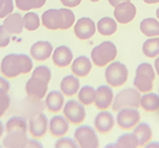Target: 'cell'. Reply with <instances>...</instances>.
Masks as SVG:
<instances>
[{
    "mask_svg": "<svg viewBox=\"0 0 159 148\" xmlns=\"http://www.w3.org/2000/svg\"><path fill=\"white\" fill-rule=\"evenodd\" d=\"M34 63L32 57L27 54H8L0 64V72L7 79H13L20 75L28 74L33 70Z\"/></svg>",
    "mask_w": 159,
    "mask_h": 148,
    "instance_id": "6da1fadb",
    "label": "cell"
},
{
    "mask_svg": "<svg viewBox=\"0 0 159 148\" xmlns=\"http://www.w3.org/2000/svg\"><path fill=\"white\" fill-rule=\"evenodd\" d=\"M75 13L68 8H50L41 16V23L49 31H66L74 26Z\"/></svg>",
    "mask_w": 159,
    "mask_h": 148,
    "instance_id": "7a4b0ae2",
    "label": "cell"
},
{
    "mask_svg": "<svg viewBox=\"0 0 159 148\" xmlns=\"http://www.w3.org/2000/svg\"><path fill=\"white\" fill-rule=\"evenodd\" d=\"M117 56V49L112 42L105 41L100 45L94 47L91 52L93 64L97 67H104L108 63L112 62Z\"/></svg>",
    "mask_w": 159,
    "mask_h": 148,
    "instance_id": "3957f363",
    "label": "cell"
},
{
    "mask_svg": "<svg viewBox=\"0 0 159 148\" xmlns=\"http://www.w3.org/2000/svg\"><path fill=\"white\" fill-rule=\"evenodd\" d=\"M155 71L150 63H141L136 69L134 85L141 92H148L153 88Z\"/></svg>",
    "mask_w": 159,
    "mask_h": 148,
    "instance_id": "277c9868",
    "label": "cell"
},
{
    "mask_svg": "<svg viewBox=\"0 0 159 148\" xmlns=\"http://www.w3.org/2000/svg\"><path fill=\"white\" fill-rule=\"evenodd\" d=\"M141 95L139 90L135 88H125L120 90L114 97L112 103L113 112H117L122 108H137L140 107Z\"/></svg>",
    "mask_w": 159,
    "mask_h": 148,
    "instance_id": "5b68a950",
    "label": "cell"
},
{
    "mask_svg": "<svg viewBox=\"0 0 159 148\" xmlns=\"http://www.w3.org/2000/svg\"><path fill=\"white\" fill-rule=\"evenodd\" d=\"M129 77L128 68L125 64L118 61L110 63L105 70V79L108 85L112 87H120L124 85Z\"/></svg>",
    "mask_w": 159,
    "mask_h": 148,
    "instance_id": "8992f818",
    "label": "cell"
},
{
    "mask_svg": "<svg viewBox=\"0 0 159 148\" xmlns=\"http://www.w3.org/2000/svg\"><path fill=\"white\" fill-rule=\"evenodd\" d=\"M74 137L78 146L81 148H98L100 146V141L96 131L91 126H80L75 130Z\"/></svg>",
    "mask_w": 159,
    "mask_h": 148,
    "instance_id": "52a82bcc",
    "label": "cell"
},
{
    "mask_svg": "<svg viewBox=\"0 0 159 148\" xmlns=\"http://www.w3.org/2000/svg\"><path fill=\"white\" fill-rule=\"evenodd\" d=\"M49 82L47 79L35 76L32 75L31 78L29 79L25 86L27 95L32 99L35 100H41L46 96L47 91H48V84Z\"/></svg>",
    "mask_w": 159,
    "mask_h": 148,
    "instance_id": "ba28073f",
    "label": "cell"
},
{
    "mask_svg": "<svg viewBox=\"0 0 159 148\" xmlns=\"http://www.w3.org/2000/svg\"><path fill=\"white\" fill-rule=\"evenodd\" d=\"M63 115L73 125H80L86 120V110L84 104L75 99H70L63 106Z\"/></svg>",
    "mask_w": 159,
    "mask_h": 148,
    "instance_id": "9c48e42d",
    "label": "cell"
},
{
    "mask_svg": "<svg viewBox=\"0 0 159 148\" xmlns=\"http://www.w3.org/2000/svg\"><path fill=\"white\" fill-rule=\"evenodd\" d=\"M116 123L117 126L122 130H129L135 128L141 120V115L135 108H122L117 111Z\"/></svg>",
    "mask_w": 159,
    "mask_h": 148,
    "instance_id": "30bf717a",
    "label": "cell"
},
{
    "mask_svg": "<svg viewBox=\"0 0 159 148\" xmlns=\"http://www.w3.org/2000/svg\"><path fill=\"white\" fill-rule=\"evenodd\" d=\"M49 129V120L45 114L40 113L29 121V133L36 139L43 138Z\"/></svg>",
    "mask_w": 159,
    "mask_h": 148,
    "instance_id": "8fae6325",
    "label": "cell"
},
{
    "mask_svg": "<svg viewBox=\"0 0 159 148\" xmlns=\"http://www.w3.org/2000/svg\"><path fill=\"white\" fill-rule=\"evenodd\" d=\"M75 36L81 41L91 39L96 32V24L90 17H81L74 27Z\"/></svg>",
    "mask_w": 159,
    "mask_h": 148,
    "instance_id": "7c38bea8",
    "label": "cell"
},
{
    "mask_svg": "<svg viewBox=\"0 0 159 148\" xmlns=\"http://www.w3.org/2000/svg\"><path fill=\"white\" fill-rule=\"evenodd\" d=\"M137 13L136 6L131 1L121 2L114 7V19L117 23L126 24L135 19Z\"/></svg>",
    "mask_w": 159,
    "mask_h": 148,
    "instance_id": "4fadbf2b",
    "label": "cell"
},
{
    "mask_svg": "<svg viewBox=\"0 0 159 148\" xmlns=\"http://www.w3.org/2000/svg\"><path fill=\"white\" fill-rule=\"evenodd\" d=\"M53 46L48 41H38L31 46L30 55L37 62H44L52 56Z\"/></svg>",
    "mask_w": 159,
    "mask_h": 148,
    "instance_id": "5bb4252c",
    "label": "cell"
},
{
    "mask_svg": "<svg viewBox=\"0 0 159 148\" xmlns=\"http://www.w3.org/2000/svg\"><path fill=\"white\" fill-rule=\"evenodd\" d=\"M113 90L110 85H100L95 91L94 104L98 110H107L113 103Z\"/></svg>",
    "mask_w": 159,
    "mask_h": 148,
    "instance_id": "9a60e30c",
    "label": "cell"
},
{
    "mask_svg": "<svg viewBox=\"0 0 159 148\" xmlns=\"http://www.w3.org/2000/svg\"><path fill=\"white\" fill-rule=\"evenodd\" d=\"M114 117L110 112H107L105 110H102L96 115L94 119V127L95 130L100 134H108L114 127Z\"/></svg>",
    "mask_w": 159,
    "mask_h": 148,
    "instance_id": "2e32d148",
    "label": "cell"
},
{
    "mask_svg": "<svg viewBox=\"0 0 159 148\" xmlns=\"http://www.w3.org/2000/svg\"><path fill=\"white\" fill-rule=\"evenodd\" d=\"M68 130H70V123L66 117L56 115L49 120V133L52 137L60 138L66 136Z\"/></svg>",
    "mask_w": 159,
    "mask_h": 148,
    "instance_id": "e0dca14e",
    "label": "cell"
},
{
    "mask_svg": "<svg viewBox=\"0 0 159 148\" xmlns=\"http://www.w3.org/2000/svg\"><path fill=\"white\" fill-rule=\"evenodd\" d=\"M3 27L6 32L11 36H16L23 32L24 26V16L19 12H12L7 15L3 20Z\"/></svg>",
    "mask_w": 159,
    "mask_h": 148,
    "instance_id": "ac0fdd59",
    "label": "cell"
},
{
    "mask_svg": "<svg viewBox=\"0 0 159 148\" xmlns=\"http://www.w3.org/2000/svg\"><path fill=\"white\" fill-rule=\"evenodd\" d=\"M73 52L67 46H59L52 53L53 64L58 68H66L73 62Z\"/></svg>",
    "mask_w": 159,
    "mask_h": 148,
    "instance_id": "d6986e66",
    "label": "cell"
},
{
    "mask_svg": "<svg viewBox=\"0 0 159 148\" xmlns=\"http://www.w3.org/2000/svg\"><path fill=\"white\" fill-rule=\"evenodd\" d=\"M46 109L50 113H58L64 106V95L58 90H51L46 95L45 97Z\"/></svg>",
    "mask_w": 159,
    "mask_h": 148,
    "instance_id": "ffe728a7",
    "label": "cell"
},
{
    "mask_svg": "<svg viewBox=\"0 0 159 148\" xmlns=\"http://www.w3.org/2000/svg\"><path fill=\"white\" fill-rule=\"evenodd\" d=\"M92 70V62L87 56H79L71 62V72L78 77L88 76Z\"/></svg>",
    "mask_w": 159,
    "mask_h": 148,
    "instance_id": "44dd1931",
    "label": "cell"
},
{
    "mask_svg": "<svg viewBox=\"0 0 159 148\" xmlns=\"http://www.w3.org/2000/svg\"><path fill=\"white\" fill-rule=\"evenodd\" d=\"M80 90V79L75 75H66L60 81V91L66 96H74Z\"/></svg>",
    "mask_w": 159,
    "mask_h": 148,
    "instance_id": "7402d4cb",
    "label": "cell"
},
{
    "mask_svg": "<svg viewBox=\"0 0 159 148\" xmlns=\"http://www.w3.org/2000/svg\"><path fill=\"white\" fill-rule=\"evenodd\" d=\"M28 122L27 119L20 116H13L7 120L5 124V132L8 133H21L27 134L28 132Z\"/></svg>",
    "mask_w": 159,
    "mask_h": 148,
    "instance_id": "603a6c76",
    "label": "cell"
},
{
    "mask_svg": "<svg viewBox=\"0 0 159 148\" xmlns=\"http://www.w3.org/2000/svg\"><path fill=\"white\" fill-rule=\"evenodd\" d=\"M27 134L21 133H8L3 138L2 147L5 148H24L27 145L28 141Z\"/></svg>",
    "mask_w": 159,
    "mask_h": 148,
    "instance_id": "cb8c5ba5",
    "label": "cell"
},
{
    "mask_svg": "<svg viewBox=\"0 0 159 148\" xmlns=\"http://www.w3.org/2000/svg\"><path fill=\"white\" fill-rule=\"evenodd\" d=\"M133 134L135 135L137 140H138L139 146H144L152 138L153 132L149 124H147V123H140L134 129Z\"/></svg>",
    "mask_w": 159,
    "mask_h": 148,
    "instance_id": "d4e9b609",
    "label": "cell"
},
{
    "mask_svg": "<svg viewBox=\"0 0 159 148\" xmlns=\"http://www.w3.org/2000/svg\"><path fill=\"white\" fill-rule=\"evenodd\" d=\"M96 27L100 35L104 36V37H109V36L115 34V32L117 31V23L112 17L105 16L102 17L97 23Z\"/></svg>",
    "mask_w": 159,
    "mask_h": 148,
    "instance_id": "484cf974",
    "label": "cell"
},
{
    "mask_svg": "<svg viewBox=\"0 0 159 148\" xmlns=\"http://www.w3.org/2000/svg\"><path fill=\"white\" fill-rule=\"evenodd\" d=\"M140 31L146 37H159V21L153 17H148L141 21Z\"/></svg>",
    "mask_w": 159,
    "mask_h": 148,
    "instance_id": "4316f807",
    "label": "cell"
},
{
    "mask_svg": "<svg viewBox=\"0 0 159 148\" xmlns=\"http://www.w3.org/2000/svg\"><path fill=\"white\" fill-rule=\"evenodd\" d=\"M140 106L148 113H153L159 110V95L156 93H145L141 96Z\"/></svg>",
    "mask_w": 159,
    "mask_h": 148,
    "instance_id": "83f0119b",
    "label": "cell"
},
{
    "mask_svg": "<svg viewBox=\"0 0 159 148\" xmlns=\"http://www.w3.org/2000/svg\"><path fill=\"white\" fill-rule=\"evenodd\" d=\"M95 91L96 89L91 85H84L79 90L78 99L79 102L82 103L84 106H90L94 103L95 99Z\"/></svg>",
    "mask_w": 159,
    "mask_h": 148,
    "instance_id": "f1b7e54d",
    "label": "cell"
},
{
    "mask_svg": "<svg viewBox=\"0 0 159 148\" xmlns=\"http://www.w3.org/2000/svg\"><path fill=\"white\" fill-rule=\"evenodd\" d=\"M144 55L148 58H155L159 55V37L148 39L144 42L142 47Z\"/></svg>",
    "mask_w": 159,
    "mask_h": 148,
    "instance_id": "f546056e",
    "label": "cell"
},
{
    "mask_svg": "<svg viewBox=\"0 0 159 148\" xmlns=\"http://www.w3.org/2000/svg\"><path fill=\"white\" fill-rule=\"evenodd\" d=\"M111 146L116 148H136L139 147V143L133 133L132 134L125 133V134H122L120 137H118L116 142Z\"/></svg>",
    "mask_w": 159,
    "mask_h": 148,
    "instance_id": "4dcf8cb0",
    "label": "cell"
},
{
    "mask_svg": "<svg viewBox=\"0 0 159 148\" xmlns=\"http://www.w3.org/2000/svg\"><path fill=\"white\" fill-rule=\"evenodd\" d=\"M40 24H41V19L36 12L28 11L24 15V26L28 32H35L39 28Z\"/></svg>",
    "mask_w": 159,
    "mask_h": 148,
    "instance_id": "1f68e13d",
    "label": "cell"
},
{
    "mask_svg": "<svg viewBox=\"0 0 159 148\" xmlns=\"http://www.w3.org/2000/svg\"><path fill=\"white\" fill-rule=\"evenodd\" d=\"M46 0H16V6L21 11H29L35 8H41Z\"/></svg>",
    "mask_w": 159,
    "mask_h": 148,
    "instance_id": "d6a6232c",
    "label": "cell"
},
{
    "mask_svg": "<svg viewBox=\"0 0 159 148\" xmlns=\"http://www.w3.org/2000/svg\"><path fill=\"white\" fill-rule=\"evenodd\" d=\"M11 104V99L8 92L0 89V118H2L8 111Z\"/></svg>",
    "mask_w": 159,
    "mask_h": 148,
    "instance_id": "836d02e7",
    "label": "cell"
},
{
    "mask_svg": "<svg viewBox=\"0 0 159 148\" xmlns=\"http://www.w3.org/2000/svg\"><path fill=\"white\" fill-rule=\"evenodd\" d=\"M32 75H35V76H39V77L45 78L48 81L51 80V78H52L51 69H50L48 66H46V65H39V66H37L33 70V73H32Z\"/></svg>",
    "mask_w": 159,
    "mask_h": 148,
    "instance_id": "e575fe53",
    "label": "cell"
},
{
    "mask_svg": "<svg viewBox=\"0 0 159 148\" xmlns=\"http://www.w3.org/2000/svg\"><path fill=\"white\" fill-rule=\"evenodd\" d=\"M55 148H77L79 147L75 140L70 138V137H60L57 141L54 143Z\"/></svg>",
    "mask_w": 159,
    "mask_h": 148,
    "instance_id": "d590c367",
    "label": "cell"
},
{
    "mask_svg": "<svg viewBox=\"0 0 159 148\" xmlns=\"http://www.w3.org/2000/svg\"><path fill=\"white\" fill-rule=\"evenodd\" d=\"M13 9H14V5H13L12 0H4L2 9H1V11H0V19H5L7 15H9L10 13H12Z\"/></svg>",
    "mask_w": 159,
    "mask_h": 148,
    "instance_id": "8d00e7d4",
    "label": "cell"
},
{
    "mask_svg": "<svg viewBox=\"0 0 159 148\" xmlns=\"http://www.w3.org/2000/svg\"><path fill=\"white\" fill-rule=\"evenodd\" d=\"M10 37H11V35L8 34L4 28V27L1 24V26H0V49L6 48V47L9 45Z\"/></svg>",
    "mask_w": 159,
    "mask_h": 148,
    "instance_id": "74e56055",
    "label": "cell"
},
{
    "mask_svg": "<svg viewBox=\"0 0 159 148\" xmlns=\"http://www.w3.org/2000/svg\"><path fill=\"white\" fill-rule=\"evenodd\" d=\"M61 4L68 8H73V7H77L81 4L82 0H60Z\"/></svg>",
    "mask_w": 159,
    "mask_h": 148,
    "instance_id": "f35d334b",
    "label": "cell"
},
{
    "mask_svg": "<svg viewBox=\"0 0 159 148\" xmlns=\"http://www.w3.org/2000/svg\"><path fill=\"white\" fill-rule=\"evenodd\" d=\"M42 148L43 145L41 144V142L38 141L37 139L34 138V139H28L27 141V145H26V148Z\"/></svg>",
    "mask_w": 159,
    "mask_h": 148,
    "instance_id": "ab89813d",
    "label": "cell"
},
{
    "mask_svg": "<svg viewBox=\"0 0 159 148\" xmlns=\"http://www.w3.org/2000/svg\"><path fill=\"white\" fill-rule=\"evenodd\" d=\"M0 89L5 90L7 92L10 90V83L4 76H0Z\"/></svg>",
    "mask_w": 159,
    "mask_h": 148,
    "instance_id": "60d3db41",
    "label": "cell"
},
{
    "mask_svg": "<svg viewBox=\"0 0 159 148\" xmlns=\"http://www.w3.org/2000/svg\"><path fill=\"white\" fill-rule=\"evenodd\" d=\"M126 1H131V0H108V2H109V4L111 6L115 7L117 4H119V3L121 2H126Z\"/></svg>",
    "mask_w": 159,
    "mask_h": 148,
    "instance_id": "b9f144b4",
    "label": "cell"
},
{
    "mask_svg": "<svg viewBox=\"0 0 159 148\" xmlns=\"http://www.w3.org/2000/svg\"><path fill=\"white\" fill-rule=\"evenodd\" d=\"M4 132H5V125L3 124V122L0 120V139L2 138V136L3 134H4Z\"/></svg>",
    "mask_w": 159,
    "mask_h": 148,
    "instance_id": "7bdbcfd3",
    "label": "cell"
},
{
    "mask_svg": "<svg viewBox=\"0 0 159 148\" xmlns=\"http://www.w3.org/2000/svg\"><path fill=\"white\" fill-rule=\"evenodd\" d=\"M154 67H155V70H156V72H157V75L159 76V57H158V58L155 59Z\"/></svg>",
    "mask_w": 159,
    "mask_h": 148,
    "instance_id": "ee69618b",
    "label": "cell"
},
{
    "mask_svg": "<svg viewBox=\"0 0 159 148\" xmlns=\"http://www.w3.org/2000/svg\"><path fill=\"white\" fill-rule=\"evenodd\" d=\"M147 4H155V3H159V0H143Z\"/></svg>",
    "mask_w": 159,
    "mask_h": 148,
    "instance_id": "f6af8a7d",
    "label": "cell"
},
{
    "mask_svg": "<svg viewBox=\"0 0 159 148\" xmlns=\"http://www.w3.org/2000/svg\"><path fill=\"white\" fill-rule=\"evenodd\" d=\"M158 144H159V143H157V142H156V143L153 142V143H151V145H147V147H156V146H159Z\"/></svg>",
    "mask_w": 159,
    "mask_h": 148,
    "instance_id": "bcb514c9",
    "label": "cell"
},
{
    "mask_svg": "<svg viewBox=\"0 0 159 148\" xmlns=\"http://www.w3.org/2000/svg\"><path fill=\"white\" fill-rule=\"evenodd\" d=\"M3 3H4V0H0V11H1V9H2Z\"/></svg>",
    "mask_w": 159,
    "mask_h": 148,
    "instance_id": "7dc6e473",
    "label": "cell"
},
{
    "mask_svg": "<svg viewBox=\"0 0 159 148\" xmlns=\"http://www.w3.org/2000/svg\"><path fill=\"white\" fill-rule=\"evenodd\" d=\"M156 17L159 19V7H158L157 10H156Z\"/></svg>",
    "mask_w": 159,
    "mask_h": 148,
    "instance_id": "c3c4849f",
    "label": "cell"
},
{
    "mask_svg": "<svg viewBox=\"0 0 159 148\" xmlns=\"http://www.w3.org/2000/svg\"><path fill=\"white\" fill-rule=\"evenodd\" d=\"M91 2H98V1H100V0H90Z\"/></svg>",
    "mask_w": 159,
    "mask_h": 148,
    "instance_id": "681fc988",
    "label": "cell"
},
{
    "mask_svg": "<svg viewBox=\"0 0 159 148\" xmlns=\"http://www.w3.org/2000/svg\"><path fill=\"white\" fill-rule=\"evenodd\" d=\"M1 147H2V145H0V148H1Z\"/></svg>",
    "mask_w": 159,
    "mask_h": 148,
    "instance_id": "f907efd6",
    "label": "cell"
}]
</instances>
